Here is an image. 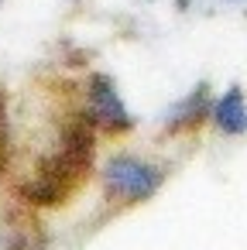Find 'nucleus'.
Segmentation results:
<instances>
[{
  "instance_id": "20e7f679",
  "label": "nucleus",
  "mask_w": 247,
  "mask_h": 250,
  "mask_svg": "<svg viewBox=\"0 0 247 250\" xmlns=\"http://www.w3.org/2000/svg\"><path fill=\"white\" fill-rule=\"evenodd\" d=\"M209 117H213V124H216L220 134L244 137L247 134V100H244V93L237 86H230V93L209 110Z\"/></svg>"
},
{
  "instance_id": "f257e3e1",
  "label": "nucleus",
  "mask_w": 247,
  "mask_h": 250,
  "mask_svg": "<svg viewBox=\"0 0 247 250\" xmlns=\"http://www.w3.org/2000/svg\"><path fill=\"white\" fill-rule=\"evenodd\" d=\"M103 192L117 202H144L151 199L161 182H165V171L155 165V161H144V158H134V154H113L103 171Z\"/></svg>"
},
{
  "instance_id": "7ed1b4c3",
  "label": "nucleus",
  "mask_w": 247,
  "mask_h": 250,
  "mask_svg": "<svg viewBox=\"0 0 247 250\" xmlns=\"http://www.w3.org/2000/svg\"><path fill=\"white\" fill-rule=\"evenodd\" d=\"M206 113H209V89H206V83H199L189 96H182L175 106L165 110V130H189V127L202 124Z\"/></svg>"
},
{
  "instance_id": "f03ea898",
  "label": "nucleus",
  "mask_w": 247,
  "mask_h": 250,
  "mask_svg": "<svg viewBox=\"0 0 247 250\" xmlns=\"http://www.w3.org/2000/svg\"><path fill=\"white\" fill-rule=\"evenodd\" d=\"M86 100H90V120L93 124H100L107 130H131L134 127V117L124 106L120 93L113 89L110 76H93L86 86Z\"/></svg>"
},
{
  "instance_id": "423d86ee",
  "label": "nucleus",
  "mask_w": 247,
  "mask_h": 250,
  "mask_svg": "<svg viewBox=\"0 0 247 250\" xmlns=\"http://www.w3.org/2000/svg\"><path fill=\"white\" fill-rule=\"evenodd\" d=\"M226 4H244V0H226Z\"/></svg>"
},
{
  "instance_id": "39448f33",
  "label": "nucleus",
  "mask_w": 247,
  "mask_h": 250,
  "mask_svg": "<svg viewBox=\"0 0 247 250\" xmlns=\"http://www.w3.org/2000/svg\"><path fill=\"white\" fill-rule=\"evenodd\" d=\"M21 199L24 202H31V206H59L62 199H66V192H69V185H62V182H55V178H48V175H42L38 171V178H31V182H21Z\"/></svg>"
}]
</instances>
